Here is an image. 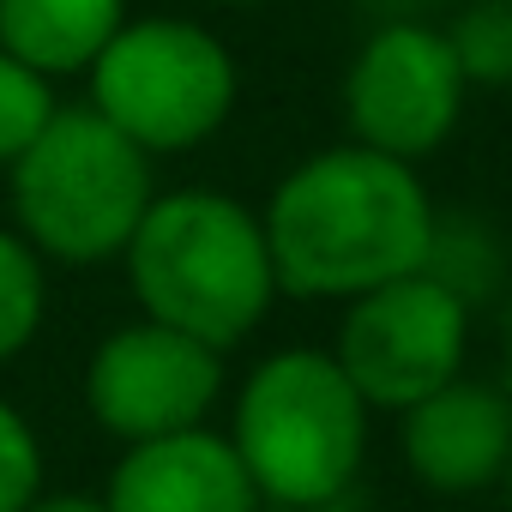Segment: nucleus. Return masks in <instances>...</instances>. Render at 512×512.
I'll return each instance as SVG.
<instances>
[{"label":"nucleus","mask_w":512,"mask_h":512,"mask_svg":"<svg viewBox=\"0 0 512 512\" xmlns=\"http://www.w3.org/2000/svg\"><path fill=\"white\" fill-rule=\"evenodd\" d=\"M434 217L440 211L416 163H398L356 139L296 163L260 211L278 284L308 302H350L416 272L428 260Z\"/></svg>","instance_id":"nucleus-1"},{"label":"nucleus","mask_w":512,"mask_h":512,"mask_svg":"<svg viewBox=\"0 0 512 512\" xmlns=\"http://www.w3.org/2000/svg\"><path fill=\"white\" fill-rule=\"evenodd\" d=\"M121 260L145 320H163L223 356L260 332L284 290L260 211L217 187L157 193Z\"/></svg>","instance_id":"nucleus-2"},{"label":"nucleus","mask_w":512,"mask_h":512,"mask_svg":"<svg viewBox=\"0 0 512 512\" xmlns=\"http://www.w3.org/2000/svg\"><path fill=\"white\" fill-rule=\"evenodd\" d=\"M368 398L332 350H278L247 374L229 422L260 500L338 506L368 458Z\"/></svg>","instance_id":"nucleus-3"},{"label":"nucleus","mask_w":512,"mask_h":512,"mask_svg":"<svg viewBox=\"0 0 512 512\" xmlns=\"http://www.w3.org/2000/svg\"><path fill=\"white\" fill-rule=\"evenodd\" d=\"M7 175H13L19 235L55 266L121 260L145 205L157 199L151 151H139L91 103L55 109Z\"/></svg>","instance_id":"nucleus-4"},{"label":"nucleus","mask_w":512,"mask_h":512,"mask_svg":"<svg viewBox=\"0 0 512 512\" xmlns=\"http://www.w3.org/2000/svg\"><path fill=\"white\" fill-rule=\"evenodd\" d=\"M235 91V55L199 19H127L91 61V109L151 157L205 145L229 121Z\"/></svg>","instance_id":"nucleus-5"},{"label":"nucleus","mask_w":512,"mask_h":512,"mask_svg":"<svg viewBox=\"0 0 512 512\" xmlns=\"http://www.w3.org/2000/svg\"><path fill=\"white\" fill-rule=\"evenodd\" d=\"M332 356L356 380L368 410H410L464 374L470 302L416 266L392 284L350 296Z\"/></svg>","instance_id":"nucleus-6"},{"label":"nucleus","mask_w":512,"mask_h":512,"mask_svg":"<svg viewBox=\"0 0 512 512\" xmlns=\"http://www.w3.org/2000/svg\"><path fill=\"white\" fill-rule=\"evenodd\" d=\"M464 97H470V79L452 55V37L422 19L380 25L344 73L350 139L368 151H386L398 163L434 157L452 139Z\"/></svg>","instance_id":"nucleus-7"},{"label":"nucleus","mask_w":512,"mask_h":512,"mask_svg":"<svg viewBox=\"0 0 512 512\" xmlns=\"http://www.w3.org/2000/svg\"><path fill=\"white\" fill-rule=\"evenodd\" d=\"M217 392H223V350L145 314L133 326H115L85 362V410L121 446L199 428Z\"/></svg>","instance_id":"nucleus-8"},{"label":"nucleus","mask_w":512,"mask_h":512,"mask_svg":"<svg viewBox=\"0 0 512 512\" xmlns=\"http://www.w3.org/2000/svg\"><path fill=\"white\" fill-rule=\"evenodd\" d=\"M404 416V464L434 494H482L512 464V392L488 380H446Z\"/></svg>","instance_id":"nucleus-9"},{"label":"nucleus","mask_w":512,"mask_h":512,"mask_svg":"<svg viewBox=\"0 0 512 512\" xmlns=\"http://www.w3.org/2000/svg\"><path fill=\"white\" fill-rule=\"evenodd\" d=\"M109 512H253L260 488H253L241 452L229 434L181 428L157 440H133L103 488Z\"/></svg>","instance_id":"nucleus-10"},{"label":"nucleus","mask_w":512,"mask_h":512,"mask_svg":"<svg viewBox=\"0 0 512 512\" xmlns=\"http://www.w3.org/2000/svg\"><path fill=\"white\" fill-rule=\"evenodd\" d=\"M121 25L127 0H0V49L43 79L91 73Z\"/></svg>","instance_id":"nucleus-11"},{"label":"nucleus","mask_w":512,"mask_h":512,"mask_svg":"<svg viewBox=\"0 0 512 512\" xmlns=\"http://www.w3.org/2000/svg\"><path fill=\"white\" fill-rule=\"evenodd\" d=\"M43 314H49V260L19 229H0V362L37 344Z\"/></svg>","instance_id":"nucleus-12"},{"label":"nucleus","mask_w":512,"mask_h":512,"mask_svg":"<svg viewBox=\"0 0 512 512\" xmlns=\"http://www.w3.org/2000/svg\"><path fill=\"white\" fill-rule=\"evenodd\" d=\"M422 272H434L446 290H458L476 308V296L500 284V253H494V241H488L482 223H470V217H434Z\"/></svg>","instance_id":"nucleus-13"},{"label":"nucleus","mask_w":512,"mask_h":512,"mask_svg":"<svg viewBox=\"0 0 512 512\" xmlns=\"http://www.w3.org/2000/svg\"><path fill=\"white\" fill-rule=\"evenodd\" d=\"M55 109H61L55 79H43L37 67H25L19 55L0 49V169H13L31 151V139L49 127Z\"/></svg>","instance_id":"nucleus-14"},{"label":"nucleus","mask_w":512,"mask_h":512,"mask_svg":"<svg viewBox=\"0 0 512 512\" xmlns=\"http://www.w3.org/2000/svg\"><path fill=\"white\" fill-rule=\"evenodd\" d=\"M446 37L470 85H512V0H476Z\"/></svg>","instance_id":"nucleus-15"},{"label":"nucleus","mask_w":512,"mask_h":512,"mask_svg":"<svg viewBox=\"0 0 512 512\" xmlns=\"http://www.w3.org/2000/svg\"><path fill=\"white\" fill-rule=\"evenodd\" d=\"M43 494V440L0 398V512H25Z\"/></svg>","instance_id":"nucleus-16"},{"label":"nucleus","mask_w":512,"mask_h":512,"mask_svg":"<svg viewBox=\"0 0 512 512\" xmlns=\"http://www.w3.org/2000/svg\"><path fill=\"white\" fill-rule=\"evenodd\" d=\"M25 512H109V500H103V494H49V488H43Z\"/></svg>","instance_id":"nucleus-17"},{"label":"nucleus","mask_w":512,"mask_h":512,"mask_svg":"<svg viewBox=\"0 0 512 512\" xmlns=\"http://www.w3.org/2000/svg\"><path fill=\"white\" fill-rule=\"evenodd\" d=\"M253 512H326V506H278V500H260Z\"/></svg>","instance_id":"nucleus-18"},{"label":"nucleus","mask_w":512,"mask_h":512,"mask_svg":"<svg viewBox=\"0 0 512 512\" xmlns=\"http://www.w3.org/2000/svg\"><path fill=\"white\" fill-rule=\"evenodd\" d=\"M506 392H512V308H506Z\"/></svg>","instance_id":"nucleus-19"},{"label":"nucleus","mask_w":512,"mask_h":512,"mask_svg":"<svg viewBox=\"0 0 512 512\" xmlns=\"http://www.w3.org/2000/svg\"><path fill=\"white\" fill-rule=\"evenodd\" d=\"M217 7H260V0H217Z\"/></svg>","instance_id":"nucleus-20"},{"label":"nucleus","mask_w":512,"mask_h":512,"mask_svg":"<svg viewBox=\"0 0 512 512\" xmlns=\"http://www.w3.org/2000/svg\"><path fill=\"white\" fill-rule=\"evenodd\" d=\"M500 482H506V500H512V464H506V476H500Z\"/></svg>","instance_id":"nucleus-21"}]
</instances>
